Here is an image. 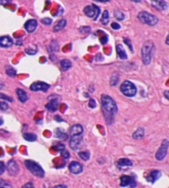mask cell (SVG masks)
I'll use <instances>...</instances> for the list:
<instances>
[{
	"mask_svg": "<svg viewBox=\"0 0 169 188\" xmlns=\"http://www.w3.org/2000/svg\"><path fill=\"white\" fill-rule=\"evenodd\" d=\"M101 102L102 113L108 125H112L114 122L115 116L118 111L117 105L112 97L106 94H102L101 97Z\"/></svg>",
	"mask_w": 169,
	"mask_h": 188,
	"instance_id": "1",
	"label": "cell"
},
{
	"mask_svg": "<svg viewBox=\"0 0 169 188\" xmlns=\"http://www.w3.org/2000/svg\"><path fill=\"white\" fill-rule=\"evenodd\" d=\"M154 51V45L151 41L144 42V44L141 49V54H142V60L145 65H149L151 63V59Z\"/></svg>",
	"mask_w": 169,
	"mask_h": 188,
	"instance_id": "2",
	"label": "cell"
},
{
	"mask_svg": "<svg viewBox=\"0 0 169 188\" xmlns=\"http://www.w3.org/2000/svg\"><path fill=\"white\" fill-rule=\"evenodd\" d=\"M25 166L26 167V168L28 169L29 171L35 177H41V178L45 177L44 170L42 169L41 166L37 164L34 161H32V160H26Z\"/></svg>",
	"mask_w": 169,
	"mask_h": 188,
	"instance_id": "3",
	"label": "cell"
},
{
	"mask_svg": "<svg viewBox=\"0 0 169 188\" xmlns=\"http://www.w3.org/2000/svg\"><path fill=\"white\" fill-rule=\"evenodd\" d=\"M138 19L140 21L141 23L144 24H146L150 26H155L158 22V19L156 16H154L151 13L145 12V11H142L138 14Z\"/></svg>",
	"mask_w": 169,
	"mask_h": 188,
	"instance_id": "4",
	"label": "cell"
},
{
	"mask_svg": "<svg viewBox=\"0 0 169 188\" xmlns=\"http://www.w3.org/2000/svg\"><path fill=\"white\" fill-rule=\"evenodd\" d=\"M121 92L124 96L129 97H132L135 96L137 93V88L134 85V83H131V81H124V83L121 85Z\"/></svg>",
	"mask_w": 169,
	"mask_h": 188,
	"instance_id": "5",
	"label": "cell"
},
{
	"mask_svg": "<svg viewBox=\"0 0 169 188\" xmlns=\"http://www.w3.org/2000/svg\"><path fill=\"white\" fill-rule=\"evenodd\" d=\"M83 13H85V15L88 17H92L96 21L98 18L100 13H101V9L100 8L96 6L95 4H92V5H88L84 8L83 9Z\"/></svg>",
	"mask_w": 169,
	"mask_h": 188,
	"instance_id": "6",
	"label": "cell"
},
{
	"mask_svg": "<svg viewBox=\"0 0 169 188\" xmlns=\"http://www.w3.org/2000/svg\"><path fill=\"white\" fill-rule=\"evenodd\" d=\"M169 147V142L167 140H164L163 141V143L161 144V146L158 149V150L157 151L156 154H155V158L157 160L161 161L163 160L165 157H166L167 153V149H168Z\"/></svg>",
	"mask_w": 169,
	"mask_h": 188,
	"instance_id": "7",
	"label": "cell"
},
{
	"mask_svg": "<svg viewBox=\"0 0 169 188\" xmlns=\"http://www.w3.org/2000/svg\"><path fill=\"white\" fill-rule=\"evenodd\" d=\"M51 88V85L48 84V83H45V82H41V81H38V82H35L33 83L30 86V89L33 91V92H37V91H42V92H47L48 89Z\"/></svg>",
	"mask_w": 169,
	"mask_h": 188,
	"instance_id": "8",
	"label": "cell"
},
{
	"mask_svg": "<svg viewBox=\"0 0 169 188\" xmlns=\"http://www.w3.org/2000/svg\"><path fill=\"white\" fill-rule=\"evenodd\" d=\"M83 134H78V135H73L71 136L70 142H69V146L73 150H78L79 149L81 143L83 142Z\"/></svg>",
	"mask_w": 169,
	"mask_h": 188,
	"instance_id": "9",
	"label": "cell"
},
{
	"mask_svg": "<svg viewBox=\"0 0 169 188\" xmlns=\"http://www.w3.org/2000/svg\"><path fill=\"white\" fill-rule=\"evenodd\" d=\"M121 186L124 187L130 186L131 188H134L136 186V182L134 181V177H129V176H122L121 177Z\"/></svg>",
	"mask_w": 169,
	"mask_h": 188,
	"instance_id": "10",
	"label": "cell"
},
{
	"mask_svg": "<svg viewBox=\"0 0 169 188\" xmlns=\"http://www.w3.org/2000/svg\"><path fill=\"white\" fill-rule=\"evenodd\" d=\"M69 169L70 172H72L73 174H79V173H81L83 171V167L78 162L73 161L69 165Z\"/></svg>",
	"mask_w": 169,
	"mask_h": 188,
	"instance_id": "11",
	"label": "cell"
},
{
	"mask_svg": "<svg viewBox=\"0 0 169 188\" xmlns=\"http://www.w3.org/2000/svg\"><path fill=\"white\" fill-rule=\"evenodd\" d=\"M8 171L11 176H16L19 172V166L14 160H10L8 163Z\"/></svg>",
	"mask_w": 169,
	"mask_h": 188,
	"instance_id": "12",
	"label": "cell"
},
{
	"mask_svg": "<svg viewBox=\"0 0 169 188\" xmlns=\"http://www.w3.org/2000/svg\"><path fill=\"white\" fill-rule=\"evenodd\" d=\"M151 4L153 8L158 11H164L167 8V3L164 0H152Z\"/></svg>",
	"mask_w": 169,
	"mask_h": 188,
	"instance_id": "13",
	"label": "cell"
},
{
	"mask_svg": "<svg viewBox=\"0 0 169 188\" xmlns=\"http://www.w3.org/2000/svg\"><path fill=\"white\" fill-rule=\"evenodd\" d=\"M37 25H38V23H37L36 20L31 19L26 22V23L24 24V27H25L26 32H29V33H32L36 29Z\"/></svg>",
	"mask_w": 169,
	"mask_h": 188,
	"instance_id": "14",
	"label": "cell"
},
{
	"mask_svg": "<svg viewBox=\"0 0 169 188\" xmlns=\"http://www.w3.org/2000/svg\"><path fill=\"white\" fill-rule=\"evenodd\" d=\"M13 44V39L8 35H3L0 37V46L3 48H8Z\"/></svg>",
	"mask_w": 169,
	"mask_h": 188,
	"instance_id": "15",
	"label": "cell"
},
{
	"mask_svg": "<svg viewBox=\"0 0 169 188\" xmlns=\"http://www.w3.org/2000/svg\"><path fill=\"white\" fill-rule=\"evenodd\" d=\"M83 132V127L79 124L73 125V126L69 129V135L73 136V135H78L82 134Z\"/></svg>",
	"mask_w": 169,
	"mask_h": 188,
	"instance_id": "16",
	"label": "cell"
},
{
	"mask_svg": "<svg viewBox=\"0 0 169 188\" xmlns=\"http://www.w3.org/2000/svg\"><path fill=\"white\" fill-rule=\"evenodd\" d=\"M58 106H59V102H58L57 98L51 99V101L45 105V108L48 110L49 112H54L57 111Z\"/></svg>",
	"mask_w": 169,
	"mask_h": 188,
	"instance_id": "17",
	"label": "cell"
},
{
	"mask_svg": "<svg viewBox=\"0 0 169 188\" xmlns=\"http://www.w3.org/2000/svg\"><path fill=\"white\" fill-rule=\"evenodd\" d=\"M160 177H161V172L158 170H153L150 172L149 175L147 177V181L154 183Z\"/></svg>",
	"mask_w": 169,
	"mask_h": 188,
	"instance_id": "18",
	"label": "cell"
},
{
	"mask_svg": "<svg viewBox=\"0 0 169 188\" xmlns=\"http://www.w3.org/2000/svg\"><path fill=\"white\" fill-rule=\"evenodd\" d=\"M115 50H116V53L118 54V56L120 57V59L121 60H126L127 59V54L124 51L123 45H121V44H118L115 46Z\"/></svg>",
	"mask_w": 169,
	"mask_h": 188,
	"instance_id": "19",
	"label": "cell"
},
{
	"mask_svg": "<svg viewBox=\"0 0 169 188\" xmlns=\"http://www.w3.org/2000/svg\"><path fill=\"white\" fill-rule=\"evenodd\" d=\"M17 97H18V99L21 102H26L28 99V97H27V94L26 93L25 91L22 88H17Z\"/></svg>",
	"mask_w": 169,
	"mask_h": 188,
	"instance_id": "20",
	"label": "cell"
},
{
	"mask_svg": "<svg viewBox=\"0 0 169 188\" xmlns=\"http://www.w3.org/2000/svg\"><path fill=\"white\" fill-rule=\"evenodd\" d=\"M54 133H55V137L58 138V139H60L61 140H66L68 139L67 134L64 133V131H62L60 128L56 129L55 131H54Z\"/></svg>",
	"mask_w": 169,
	"mask_h": 188,
	"instance_id": "21",
	"label": "cell"
},
{
	"mask_svg": "<svg viewBox=\"0 0 169 188\" xmlns=\"http://www.w3.org/2000/svg\"><path fill=\"white\" fill-rule=\"evenodd\" d=\"M133 165V163L128 159H121L117 162V166L119 168H124V167H130Z\"/></svg>",
	"mask_w": 169,
	"mask_h": 188,
	"instance_id": "22",
	"label": "cell"
},
{
	"mask_svg": "<svg viewBox=\"0 0 169 188\" xmlns=\"http://www.w3.org/2000/svg\"><path fill=\"white\" fill-rule=\"evenodd\" d=\"M66 24H67V21L65 19H61L59 23L56 24V25L54 26V28H53V30H54V32H60V31H61V30H63V29L65 27V26H66Z\"/></svg>",
	"mask_w": 169,
	"mask_h": 188,
	"instance_id": "23",
	"label": "cell"
},
{
	"mask_svg": "<svg viewBox=\"0 0 169 188\" xmlns=\"http://www.w3.org/2000/svg\"><path fill=\"white\" fill-rule=\"evenodd\" d=\"M61 69L63 71H67L72 67V62L69 60H62L60 61Z\"/></svg>",
	"mask_w": 169,
	"mask_h": 188,
	"instance_id": "24",
	"label": "cell"
},
{
	"mask_svg": "<svg viewBox=\"0 0 169 188\" xmlns=\"http://www.w3.org/2000/svg\"><path fill=\"white\" fill-rule=\"evenodd\" d=\"M144 136V128H139L137 131L133 134V138L134 140H140Z\"/></svg>",
	"mask_w": 169,
	"mask_h": 188,
	"instance_id": "25",
	"label": "cell"
},
{
	"mask_svg": "<svg viewBox=\"0 0 169 188\" xmlns=\"http://www.w3.org/2000/svg\"><path fill=\"white\" fill-rule=\"evenodd\" d=\"M5 71H6V73L9 77H12V78H14L16 77L17 75V70L12 66L10 65H7L5 67Z\"/></svg>",
	"mask_w": 169,
	"mask_h": 188,
	"instance_id": "26",
	"label": "cell"
},
{
	"mask_svg": "<svg viewBox=\"0 0 169 188\" xmlns=\"http://www.w3.org/2000/svg\"><path fill=\"white\" fill-rule=\"evenodd\" d=\"M23 138L29 142H34L37 140V136L33 133H25L23 134Z\"/></svg>",
	"mask_w": 169,
	"mask_h": 188,
	"instance_id": "27",
	"label": "cell"
},
{
	"mask_svg": "<svg viewBox=\"0 0 169 188\" xmlns=\"http://www.w3.org/2000/svg\"><path fill=\"white\" fill-rule=\"evenodd\" d=\"M109 20H110V16H109V13L107 10H105L103 13H102V19H101V23L103 24V25H106L108 24Z\"/></svg>",
	"mask_w": 169,
	"mask_h": 188,
	"instance_id": "28",
	"label": "cell"
},
{
	"mask_svg": "<svg viewBox=\"0 0 169 188\" xmlns=\"http://www.w3.org/2000/svg\"><path fill=\"white\" fill-rule=\"evenodd\" d=\"M114 17L118 21H123L124 19V14L123 12H121L120 10H115L114 11Z\"/></svg>",
	"mask_w": 169,
	"mask_h": 188,
	"instance_id": "29",
	"label": "cell"
},
{
	"mask_svg": "<svg viewBox=\"0 0 169 188\" xmlns=\"http://www.w3.org/2000/svg\"><path fill=\"white\" fill-rule=\"evenodd\" d=\"M78 156L80 157L81 159L84 160V161H88L90 159V153L88 151H83L78 153Z\"/></svg>",
	"mask_w": 169,
	"mask_h": 188,
	"instance_id": "30",
	"label": "cell"
},
{
	"mask_svg": "<svg viewBox=\"0 0 169 188\" xmlns=\"http://www.w3.org/2000/svg\"><path fill=\"white\" fill-rule=\"evenodd\" d=\"M119 82V76L116 73H114L110 79V84L111 86H115Z\"/></svg>",
	"mask_w": 169,
	"mask_h": 188,
	"instance_id": "31",
	"label": "cell"
},
{
	"mask_svg": "<svg viewBox=\"0 0 169 188\" xmlns=\"http://www.w3.org/2000/svg\"><path fill=\"white\" fill-rule=\"evenodd\" d=\"M0 188H12V184L8 181L0 178Z\"/></svg>",
	"mask_w": 169,
	"mask_h": 188,
	"instance_id": "32",
	"label": "cell"
},
{
	"mask_svg": "<svg viewBox=\"0 0 169 188\" xmlns=\"http://www.w3.org/2000/svg\"><path fill=\"white\" fill-rule=\"evenodd\" d=\"M36 52H37V48L35 45H33L32 47H28L26 49V53L27 54L33 55V54H36Z\"/></svg>",
	"mask_w": 169,
	"mask_h": 188,
	"instance_id": "33",
	"label": "cell"
},
{
	"mask_svg": "<svg viewBox=\"0 0 169 188\" xmlns=\"http://www.w3.org/2000/svg\"><path fill=\"white\" fill-rule=\"evenodd\" d=\"M52 149L55 151H57V152H61L62 150H64L65 149V145L62 143H58L57 144H55L52 147Z\"/></svg>",
	"mask_w": 169,
	"mask_h": 188,
	"instance_id": "34",
	"label": "cell"
},
{
	"mask_svg": "<svg viewBox=\"0 0 169 188\" xmlns=\"http://www.w3.org/2000/svg\"><path fill=\"white\" fill-rule=\"evenodd\" d=\"M8 109V105L5 102H0V111L5 112Z\"/></svg>",
	"mask_w": 169,
	"mask_h": 188,
	"instance_id": "35",
	"label": "cell"
},
{
	"mask_svg": "<svg viewBox=\"0 0 169 188\" xmlns=\"http://www.w3.org/2000/svg\"><path fill=\"white\" fill-rule=\"evenodd\" d=\"M0 99H3L4 101H8V102H12L13 101V99L12 97H10L5 95L3 93H0Z\"/></svg>",
	"mask_w": 169,
	"mask_h": 188,
	"instance_id": "36",
	"label": "cell"
},
{
	"mask_svg": "<svg viewBox=\"0 0 169 188\" xmlns=\"http://www.w3.org/2000/svg\"><path fill=\"white\" fill-rule=\"evenodd\" d=\"M91 31V27L90 26H82L79 28V32L80 33H88V32Z\"/></svg>",
	"mask_w": 169,
	"mask_h": 188,
	"instance_id": "37",
	"label": "cell"
},
{
	"mask_svg": "<svg viewBox=\"0 0 169 188\" xmlns=\"http://www.w3.org/2000/svg\"><path fill=\"white\" fill-rule=\"evenodd\" d=\"M41 23H43V24H45V25L49 26L52 23V19L49 18V17H45V18H43V19L41 20Z\"/></svg>",
	"mask_w": 169,
	"mask_h": 188,
	"instance_id": "38",
	"label": "cell"
},
{
	"mask_svg": "<svg viewBox=\"0 0 169 188\" xmlns=\"http://www.w3.org/2000/svg\"><path fill=\"white\" fill-rule=\"evenodd\" d=\"M60 153H61V156L63 157L64 159H69V152H68L67 150L65 149H64V150H62Z\"/></svg>",
	"mask_w": 169,
	"mask_h": 188,
	"instance_id": "39",
	"label": "cell"
},
{
	"mask_svg": "<svg viewBox=\"0 0 169 188\" xmlns=\"http://www.w3.org/2000/svg\"><path fill=\"white\" fill-rule=\"evenodd\" d=\"M124 42L128 45V47L130 48V50H131L132 52H133V47H132V45H131V42L130 41V39H127V38H124Z\"/></svg>",
	"mask_w": 169,
	"mask_h": 188,
	"instance_id": "40",
	"label": "cell"
},
{
	"mask_svg": "<svg viewBox=\"0 0 169 188\" xmlns=\"http://www.w3.org/2000/svg\"><path fill=\"white\" fill-rule=\"evenodd\" d=\"M88 104H89V106L91 108H95L97 106V102L94 99H90L89 103H88Z\"/></svg>",
	"mask_w": 169,
	"mask_h": 188,
	"instance_id": "41",
	"label": "cell"
},
{
	"mask_svg": "<svg viewBox=\"0 0 169 188\" xmlns=\"http://www.w3.org/2000/svg\"><path fill=\"white\" fill-rule=\"evenodd\" d=\"M5 169H6V168H5V165H4L3 162L0 161V175H2L3 172H5Z\"/></svg>",
	"mask_w": 169,
	"mask_h": 188,
	"instance_id": "42",
	"label": "cell"
},
{
	"mask_svg": "<svg viewBox=\"0 0 169 188\" xmlns=\"http://www.w3.org/2000/svg\"><path fill=\"white\" fill-rule=\"evenodd\" d=\"M111 26H112V28L114 29V30H119V29L121 28V26H120V24H118V23H112Z\"/></svg>",
	"mask_w": 169,
	"mask_h": 188,
	"instance_id": "43",
	"label": "cell"
},
{
	"mask_svg": "<svg viewBox=\"0 0 169 188\" xmlns=\"http://www.w3.org/2000/svg\"><path fill=\"white\" fill-rule=\"evenodd\" d=\"M100 42H101L102 45H105L106 43L108 42V36L105 35V37H102V38L100 39Z\"/></svg>",
	"mask_w": 169,
	"mask_h": 188,
	"instance_id": "44",
	"label": "cell"
},
{
	"mask_svg": "<svg viewBox=\"0 0 169 188\" xmlns=\"http://www.w3.org/2000/svg\"><path fill=\"white\" fill-rule=\"evenodd\" d=\"M22 188H35V187H34V185L32 184V182H28V183H26V184H25L24 186H23Z\"/></svg>",
	"mask_w": 169,
	"mask_h": 188,
	"instance_id": "45",
	"label": "cell"
},
{
	"mask_svg": "<svg viewBox=\"0 0 169 188\" xmlns=\"http://www.w3.org/2000/svg\"><path fill=\"white\" fill-rule=\"evenodd\" d=\"M12 2V0H0V5H6Z\"/></svg>",
	"mask_w": 169,
	"mask_h": 188,
	"instance_id": "46",
	"label": "cell"
},
{
	"mask_svg": "<svg viewBox=\"0 0 169 188\" xmlns=\"http://www.w3.org/2000/svg\"><path fill=\"white\" fill-rule=\"evenodd\" d=\"M59 9H60V11H58L57 13H56L54 16H61V15L63 14V13H64V9H63L60 6L59 7Z\"/></svg>",
	"mask_w": 169,
	"mask_h": 188,
	"instance_id": "47",
	"label": "cell"
},
{
	"mask_svg": "<svg viewBox=\"0 0 169 188\" xmlns=\"http://www.w3.org/2000/svg\"><path fill=\"white\" fill-rule=\"evenodd\" d=\"M54 120L57 121V122H63V121H64V119H62L60 116H54Z\"/></svg>",
	"mask_w": 169,
	"mask_h": 188,
	"instance_id": "48",
	"label": "cell"
},
{
	"mask_svg": "<svg viewBox=\"0 0 169 188\" xmlns=\"http://www.w3.org/2000/svg\"><path fill=\"white\" fill-rule=\"evenodd\" d=\"M53 188H67V186L65 185H57L54 186Z\"/></svg>",
	"mask_w": 169,
	"mask_h": 188,
	"instance_id": "49",
	"label": "cell"
},
{
	"mask_svg": "<svg viewBox=\"0 0 169 188\" xmlns=\"http://www.w3.org/2000/svg\"><path fill=\"white\" fill-rule=\"evenodd\" d=\"M168 93H169L168 91H165V92H164V96H165V97H166V99H167V100L169 99Z\"/></svg>",
	"mask_w": 169,
	"mask_h": 188,
	"instance_id": "50",
	"label": "cell"
},
{
	"mask_svg": "<svg viewBox=\"0 0 169 188\" xmlns=\"http://www.w3.org/2000/svg\"><path fill=\"white\" fill-rule=\"evenodd\" d=\"M16 44L17 45H23V42H22V40H20V41H17Z\"/></svg>",
	"mask_w": 169,
	"mask_h": 188,
	"instance_id": "51",
	"label": "cell"
},
{
	"mask_svg": "<svg viewBox=\"0 0 169 188\" xmlns=\"http://www.w3.org/2000/svg\"><path fill=\"white\" fill-rule=\"evenodd\" d=\"M98 2H102V3H107V2H110V0H97Z\"/></svg>",
	"mask_w": 169,
	"mask_h": 188,
	"instance_id": "52",
	"label": "cell"
},
{
	"mask_svg": "<svg viewBox=\"0 0 169 188\" xmlns=\"http://www.w3.org/2000/svg\"><path fill=\"white\" fill-rule=\"evenodd\" d=\"M132 2H134V3H140L142 0H131Z\"/></svg>",
	"mask_w": 169,
	"mask_h": 188,
	"instance_id": "53",
	"label": "cell"
},
{
	"mask_svg": "<svg viewBox=\"0 0 169 188\" xmlns=\"http://www.w3.org/2000/svg\"><path fill=\"white\" fill-rule=\"evenodd\" d=\"M3 124V118H1L0 117V125H2Z\"/></svg>",
	"mask_w": 169,
	"mask_h": 188,
	"instance_id": "54",
	"label": "cell"
},
{
	"mask_svg": "<svg viewBox=\"0 0 169 188\" xmlns=\"http://www.w3.org/2000/svg\"><path fill=\"white\" fill-rule=\"evenodd\" d=\"M168 39H169V35H167V40H166L167 45H168Z\"/></svg>",
	"mask_w": 169,
	"mask_h": 188,
	"instance_id": "55",
	"label": "cell"
}]
</instances>
